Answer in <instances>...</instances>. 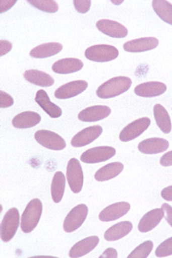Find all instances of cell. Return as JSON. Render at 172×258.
Returning a JSON list of instances; mask_svg holds the SVG:
<instances>
[{
    "label": "cell",
    "mask_w": 172,
    "mask_h": 258,
    "mask_svg": "<svg viewBox=\"0 0 172 258\" xmlns=\"http://www.w3.org/2000/svg\"><path fill=\"white\" fill-rule=\"evenodd\" d=\"M132 84L133 82L129 77H114L100 85L96 90V96L102 99L118 97L129 91Z\"/></svg>",
    "instance_id": "cell-1"
},
{
    "label": "cell",
    "mask_w": 172,
    "mask_h": 258,
    "mask_svg": "<svg viewBox=\"0 0 172 258\" xmlns=\"http://www.w3.org/2000/svg\"><path fill=\"white\" fill-rule=\"evenodd\" d=\"M42 209L43 207L40 199L35 198L28 203L21 217V229L24 233H30L35 230L41 220Z\"/></svg>",
    "instance_id": "cell-2"
},
{
    "label": "cell",
    "mask_w": 172,
    "mask_h": 258,
    "mask_svg": "<svg viewBox=\"0 0 172 258\" xmlns=\"http://www.w3.org/2000/svg\"><path fill=\"white\" fill-rule=\"evenodd\" d=\"M85 56L91 61L109 62L117 59L119 56V51L111 45H94L85 50Z\"/></svg>",
    "instance_id": "cell-3"
},
{
    "label": "cell",
    "mask_w": 172,
    "mask_h": 258,
    "mask_svg": "<svg viewBox=\"0 0 172 258\" xmlns=\"http://www.w3.org/2000/svg\"><path fill=\"white\" fill-rule=\"evenodd\" d=\"M20 226V214L18 209L12 208L6 212L1 223V239L9 242L14 238Z\"/></svg>",
    "instance_id": "cell-4"
},
{
    "label": "cell",
    "mask_w": 172,
    "mask_h": 258,
    "mask_svg": "<svg viewBox=\"0 0 172 258\" xmlns=\"http://www.w3.org/2000/svg\"><path fill=\"white\" fill-rule=\"evenodd\" d=\"M89 209L85 204H79L74 207L67 214L63 224V229L67 233L75 232L80 228L87 218Z\"/></svg>",
    "instance_id": "cell-5"
},
{
    "label": "cell",
    "mask_w": 172,
    "mask_h": 258,
    "mask_svg": "<svg viewBox=\"0 0 172 258\" xmlns=\"http://www.w3.org/2000/svg\"><path fill=\"white\" fill-rule=\"evenodd\" d=\"M67 178L71 190L80 193L84 185V173L81 164L77 159H71L67 166Z\"/></svg>",
    "instance_id": "cell-6"
},
{
    "label": "cell",
    "mask_w": 172,
    "mask_h": 258,
    "mask_svg": "<svg viewBox=\"0 0 172 258\" xmlns=\"http://www.w3.org/2000/svg\"><path fill=\"white\" fill-rule=\"evenodd\" d=\"M34 136L37 143L48 150L62 151L67 147L64 139L61 135L50 130H38Z\"/></svg>",
    "instance_id": "cell-7"
},
{
    "label": "cell",
    "mask_w": 172,
    "mask_h": 258,
    "mask_svg": "<svg viewBox=\"0 0 172 258\" xmlns=\"http://www.w3.org/2000/svg\"><path fill=\"white\" fill-rule=\"evenodd\" d=\"M117 153V150L112 147H96L83 153L80 160L85 164H97L112 159Z\"/></svg>",
    "instance_id": "cell-8"
},
{
    "label": "cell",
    "mask_w": 172,
    "mask_h": 258,
    "mask_svg": "<svg viewBox=\"0 0 172 258\" xmlns=\"http://www.w3.org/2000/svg\"><path fill=\"white\" fill-rule=\"evenodd\" d=\"M151 125V120L148 117H142L135 120L126 126L120 133V141L129 142L134 141L142 135Z\"/></svg>",
    "instance_id": "cell-9"
},
{
    "label": "cell",
    "mask_w": 172,
    "mask_h": 258,
    "mask_svg": "<svg viewBox=\"0 0 172 258\" xmlns=\"http://www.w3.org/2000/svg\"><path fill=\"white\" fill-rule=\"evenodd\" d=\"M96 26L100 32L112 38H125L129 34L128 29L117 21L101 19L96 22Z\"/></svg>",
    "instance_id": "cell-10"
},
{
    "label": "cell",
    "mask_w": 172,
    "mask_h": 258,
    "mask_svg": "<svg viewBox=\"0 0 172 258\" xmlns=\"http://www.w3.org/2000/svg\"><path fill=\"white\" fill-rule=\"evenodd\" d=\"M102 127L99 125L88 126L73 136L71 144L73 147H83L92 143L102 135Z\"/></svg>",
    "instance_id": "cell-11"
},
{
    "label": "cell",
    "mask_w": 172,
    "mask_h": 258,
    "mask_svg": "<svg viewBox=\"0 0 172 258\" xmlns=\"http://www.w3.org/2000/svg\"><path fill=\"white\" fill-rule=\"evenodd\" d=\"M88 88V83L85 80H75L59 87L54 92L58 99H69L81 94Z\"/></svg>",
    "instance_id": "cell-12"
},
{
    "label": "cell",
    "mask_w": 172,
    "mask_h": 258,
    "mask_svg": "<svg viewBox=\"0 0 172 258\" xmlns=\"http://www.w3.org/2000/svg\"><path fill=\"white\" fill-rule=\"evenodd\" d=\"M110 114L111 109L108 106L95 105L79 112L78 118L84 122H95L108 117Z\"/></svg>",
    "instance_id": "cell-13"
},
{
    "label": "cell",
    "mask_w": 172,
    "mask_h": 258,
    "mask_svg": "<svg viewBox=\"0 0 172 258\" xmlns=\"http://www.w3.org/2000/svg\"><path fill=\"white\" fill-rule=\"evenodd\" d=\"M131 206L127 202H120L109 205L99 214V220L102 222H109L123 217L129 213Z\"/></svg>",
    "instance_id": "cell-14"
},
{
    "label": "cell",
    "mask_w": 172,
    "mask_h": 258,
    "mask_svg": "<svg viewBox=\"0 0 172 258\" xmlns=\"http://www.w3.org/2000/svg\"><path fill=\"white\" fill-rule=\"evenodd\" d=\"M158 44L159 41L156 37H143L127 41L123 46V49L129 53H143L155 49Z\"/></svg>",
    "instance_id": "cell-15"
},
{
    "label": "cell",
    "mask_w": 172,
    "mask_h": 258,
    "mask_svg": "<svg viewBox=\"0 0 172 258\" xmlns=\"http://www.w3.org/2000/svg\"><path fill=\"white\" fill-rule=\"evenodd\" d=\"M169 141L163 138H149L140 142L138 150L144 154H158L168 150Z\"/></svg>",
    "instance_id": "cell-16"
},
{
    "label": "cell",
    "mask_w": 172,
    "mask_h": 258,
    "mask_svg": "<svg viewBox=\"0 0 172 258\" xmlns=\"http://www.w3.org/2000/svg\"><path fill=\"white\" fill-rule=\"evenodd\" d=\"M99 241V238L97 236H91L79 241L71 248L69 256L72 258H79L87 255L98 245Z\"/></svg>",
    "instance_id": "cell-17"
},
{
    "label": "cell",
    "mask_w": 172,
    "mask_h": 258,
    "mask_svg": "<svg viewBox=\"0 0 172 258\" xmlns=\"http://www.w3.org/2000/svg\"><path fill=\"white\" fill-rule=\"evenodd\" d=\"M163 217H164V212L163 209H152L141 218L138 225V229L140 232H143V233L151 232L156 226H158V224L160 223Z\"/></svg>",
    "instance_id": "cell-18"
},
{
    "label": "cell",
    "mask_w": 172,
    "mask_h": 258,
    "mask_svg": "<svg viewBox=\"0 0 172 258\" xmlns=\"http://www.w3.org/2000/svg\"><path fill=\"white\" fill-rule=\"evenodd\" d=\"M167 90L165 84L158 81L142 83L134 88V93L142 97H155L163 95Z\"/></svg>",
    "instance_id": "cell-19"
},
{
    "label": "cell",
    "mask_w": 172,
    "mask_h": 258,
    "mask_svg": "<svg viewBox=\"0 0 172 258\" xmlns=\"http://www.w3.org/2000/svg\"><path fill=\"white\" fill-rule=\"evenodd\" d=\"M84 68V63L76 58L59 59L52 66V70L57 74H70L77 73Z\"/></svg>",
    "instance_id": "cell-20"
},
{
    "label": "cell",
    "mask_w": 172,
    "mask_h": 258,
    "mask_svg": "<svg viewBox=\"0 0 172 258\" xmlns=\"http://www.w3.org/2000/svg\"><path fill=\"white\" fill-rule=\"evenodd\" d=\"M35 102L44 111L46 112L51 118H59L62 115V109L60 106L51 102L47 91L39 90L35 95Z\"/></svg>",
    "instance_id": "cell-21"
},
{
    "label": "cell",
    "mask_w": 172,
    "mask_h": 258,
    "mask_svg": "<svg viewBox=\"0 0 172 258\" xmlns=\"http://www.w3.org/2000/svg\"><path fill=\"white\" fill-rule=\"evenodd\" d=\"M41 116L34 111H24L17 114L13 120L12 125L16 128H31L37 126L41 122Z\"/></svg>",
    "instance_id": "cell-22"
},
{
    "label": "cell",
    "mask_w": 172,
    "mask_h": 258,
    "mask_svg": "<svg viewBox=\"0 0 172 258\" xmlns=\"http://www.w3.org/2000/svg\"><path fill=\"white\" fill-rule=\"evenodd\" d=\"M24 75L28 82L40 87H50L54 84L53 77L42 71L30 69L25 71Z\"/></svg>",
    "instance_id": "cell-23"
},
{
    "label": "cell",
    "mask_w": 172,
    "mask_h": 258,
    "mask_svg": "<svg viewBox=\"0 0 172 258\" xmlns=\"http://www.w3.org/2000/svg\"><path fill=\"white\" fill-rule=\"evenodd\" d=\"M63 46L59 42H48L39 45L30 51V56L35 59H45L56 55L62 52Z\"/></svg>",
    "instance_id": "cell-24"
},
{
    "label": "cell",
    "mask_w": 172,
    "mask_h": 258,
    "mask_svg": "<svg viewBox=\"0 0 172 258\" xmlns=\"http://www.w3.org/2000/svg\"><path fill=\"white\" fill-rule=\"evenodd\" d=\"M124 165L120 162H113L100 168L95 173V179L97 182H106L114 178L123 172Z\"/></svg>",
    "instance_id": "cell-25"
},
{
    "label": "cell",
    "mask_w": 172,
    "mask_h": 258,
    "mask_svg": "<svg viewBox=\"0 0 172 258\" xmlns=\"http://www.w3.org/2000/svg\"><path fill=\"white\" fill-rule=\"evenodd\" d=\"M134 228L130 221H122L111 226L104 233V238L107 241H117L129 235Z\"/></svg>",
    "instance_id": "cell-26"
},
{
    "label": "cell",
    "mask_w": 172,
    "mask_h": 258,
    "mask_svg": "<svg viewBox=\"0 0 172 258\" xmlns=\"http://www.w3.org/2000/svg\"><path fill=\"white\" fill-rule=\"evenodd\" d=\"M153 114L158 127L163 134H169L171 131L172 124L170 116L165 108L162 104H156L153 107Z\"/></svg>",
    "instance_id": "cell-27"
},
{
    "label": "cell",
    "mask_w": 172,
    "mask_h": 258,
    "mask_svg": "<svg viewBox=\"0 0 172 258\" xmlns=\"http://www.w3.org/2000/svg\"><path fill=\"white\" fill-rule=\"evenodd\" d=\"M66 188V177L62 171H57L53 177L51 184V196L53 203H60L64 197Z\"/></svg>",
    "instance_id": "cell-28"
},
{
    "label": "cell",
    "mask_w": 172,
    "mask_h": 258,
    "mask_svg": "<svg viewBox=\"0 0 172 258\" xmlns=\"http://www.w3.org/2000/svg\"><path fill=\"white\" fill-rule=\"evenodd\" d=\"M152 8L163 22L172 25V5L166 0L152 1Z\"/></svg>",
    "instance_id": "cell-29"
},
{
    "label": "cell",
    "mask_w": 172,
    "mask_h": 258,
    "mask_svg": "<svg viewBox=\"0 0 172 258\" xmlns=\"http://www.w3.org/2000/svg\"><path fill=\"white\" fill-rule=\"evenodd\" d=\"M28 3L36 9L47 13H55L59 10L58 4L53 0H29Z\"/></svg>",
    "instance_id": "cell-30"
},
{
    "label": "cell",
    "mask_w": 172,
    "mask_h": 258,
    "mask_svg": "<svg viewBox=\"0 0 172 258\" xmlns=\"http://www.w3.org/2000/svg\"><path fill=\"white\" fill-rule=\"evenodd\" d=\"M153 249V242L147 240L144 243H140L139 246L132 251L129 255V258H146L152 252Z\"/></svg>",
    "instance_id": "cell-31"
},
{
    "label": "cell",
    "mask_w": 172,
    "mask_h": 258,
    "mask_svg": "<svg viewBox=\"0 0 172 258\" xmlns=\"http://www.w3.org/2000/svg\"><path fill=\"white\" fill-rule=\"evenodd\" d=\"M155 255L158 257H166L172 255V237L158 245L155 250Z\"/></svg>",
    "instance_id": "cell-32"
},
{
    "label": "cell",
    "mask_w": 172,
    "mask_h": 258,
    "mask_svg": "<svg viewBox=\"0 0 172 258\" xmlns=\"http://www.w3.org/2000/svg\"><path fill=\"white\" fill-rule=\"evenodd\" d=\"M14 104V99L11 95L4 91H0V108L6 109Z\"/></svg>",
    "instance_id": "cell-33"
},
{
    "label": "cell",
    "mask_w": 172,
    "mask_h": 258,
    "mask_svg": "<svg viewBox=\"0 0 172 258\" xmlns=\"http://www.w3.org/2000/svg\"><path fill=\"white\" fill-rule=\"evenodd\" d=\"M73 5H74V7L78 11V12L85 14V13H87L91 9V1H90V0H86V1L74 0Z\"/></svg>",
    "instance_id": "cell-34"
},
{
    "label": "cell",
    "mask_w": 172,
    "mask_h": 258,
    "mask_svg": "<svg viewBox=\"0 0 172 258\" xmlns=\"http://www.w3.org/2000/svg\"><path fill=\"white\" fill-rule=\"evenodd\" d=\"M12 49V43L9 41L1 40L0 41V56H4L6 53H9Z\"/></svg>",
    "instance_id": "cell-35"
},
{
    "label": "cell",
    "mask_w": 172,
    "mask_h": 258,
    "mask_svg": "<svg viewBox=\"0 0 172 258\" xmlns=\"http://www.w3.org/2000/svg\"><path fill=\"white\" fill-rule=\"evenodd\" d=\"M163 212H164V216H165V220L169 224V226L172 227V207L169 206L167 203H163L162 205V208Z\"/></svg>",
    "instance_id": "cell-36"
},
{
    "label": "cell",
    "mask_w": 172,
    "mask_h": 258,
    "mask_svg": "<svg viewBox=\"0 0 172 258\" xmlns=\"http://www.w3.org/2000/svg\"><path fill=\"white\" fill-rule=\"evenodd\" d=\"M16 3H17V0H1L0 1V13H4L6 11L11 9Z\"/></svg>",
    "instance_id": "cell-37"
},
{
    "label": "cell",
    "mask_w": 172,
    "mask_h": 258,
    "mask_svg": "<svg viewBox=\"0 0 172 258\" xmlns=\"http://www.w3.org/2000/svg\"><path fill=\"white\" fill-rule=\"evenodd\" d=\"M160 164L164 167L172 166V151L168 152L161 157Z\"/></svg>",
    "instance_id": "cell-38"
},
{
    "label": "cell",
    "mask_w": 172,
    "mask_h": 258,
    "mask_svg": "<svg viewBox=\"0 0 172 258\" xmlns=\"http://www.w3.org/2000/svg\"><path fill=\"white\" fill-rule=\"evenodd\" d=\"M161 197L167 202H172V185L168 186L161 191Z\"/></svg>",
    "instance_id": "cell-39"
},
{
    "label": "cell",
    "mask_w": 172,
    "mask_h": 258,
    "mask_svg": "<svg viewBox=\"0 0 172 258\" xmlns=\"http://www.w3.org/2000/svg\"><path fill=\"white\" fill-rule=\"evenodd\" d=\"M118 256L117 250L114 248H108L105 249L102 255H100V258H116Z\"/></svg>",
    "instance_id": "cell-40"
}]
</instances>
